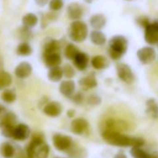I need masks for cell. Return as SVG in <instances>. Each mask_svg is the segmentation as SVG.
I'll return each instance as SVG.
<instances>
[{"label": "cell", "mask_w": 158, "mask_h": 158, "mask_svg": "<svg viewBox=\"0 0 158 158\" xmlns=\"http://www.w3.org/2000/svg\"><path fill=\"white\" fill-rule=\"evenodd\" d=\"M102 139L109 144L120 147H141L145 141L141 138L124 135L119 131L104 129L102 133Z\"/></svg>", "instance_id": "1"}, {"label": "cell", "mask_w": 158, "mask_h": 158, "mask_svg": "<svg viewBox=\"0 0 158 158\" xmlns=\"http://www.w3.org/2000/svg\"><path fill=\"white\" fill-rule=\"evenodd\" d=\"M28 158H48L49 155V146L44 140V135L35 133L26 148Z\"/></svg>", "instance_id": "2"}, {"label": "cell", "mask_w": 158, "mask_h": 158, "mask_svg": "<svg viewBox=\"0 0 158 158\" xmlns=\"http://www.w3.org/2000/svg\"><path fill=\"white\" fill-rule=\"evenodd\" d=\"M128 41L124 35H114L109 41V48L108 53L111 59L117 60L121 59L127 50Z\"/></svg>", "instance_id": "3"}, {"label": "cell", "mask_w": 158, "mask_h": 158, "mask_svg": "<svg viewBox=\"0 0 158 158\" xmlns=\"http://www.w3.org/2000/svg\"><path fill=\"white\" fill-rule=\"evenodd\" d=\"M89 35V28L82 21H73L69 28V37L76 43L84 42Z\"/></svg>", "instance_id": "4"}, {"label": "cell", "mask_w": 158, "mask_h": 158, "mask_svg": "<svg viewBox=\"0 0 158 158\" xmlns=\"http://www.w3.org/2000/svg\"><path fill=\"white\" fill-rule=\"evenodd\" d=\"M116 71H117V75L120 80L127 84H131L135 80V75L130 68L129 65L120 62L116 65Z\"/></svg>", "instance_id": "5"}, {"label": "cell", "mask_w": 158, "mask_h": 158, "mask_svg": "<svg viewBox=\"0 0 158 158\" xmlns=\"http://www.w3.org/2000/svg\"><path fill=\"white\" fill-rule=\"evenodd\" d=\"M137 57L142 64H150L155 59V50L152 47H144L138 50Z\"/></svg>", "instance_id": "6"}, {"label": "cell", "mask_w": 158, "mask_h": 158, "mask_svg": "<svg viewBox=\"0 0 158 158\" xmlns=\"http://www.w3.org/2000/svg\"><path fill=\"white\" fill-rule=\"evenodd\" d=\"M72 138L62 134H55L53 136V145L59 151H67L72 146Z\"/></svg>", "instance_id": "7"}, {"label": "cell", "mask_w": 158, "mask_h": 158, "mask_svg": "<svg viewBox=\"0 0 158 158\" xmlns=\"http://www.w3.org/2000/svg\"><path fill=\"white\" fill-rule=\"evenodd\" d=\"M31 135V129L26 124H19L16 125L13 132L12 139L18 141H23L27 139Z\"/></svg>", "instance_id": "8"}, {"label": "cell", "mask_w": 158, "mask_h": 158, "mask_svg": "<svg viewBox=\"0 0 158 158\" xmlns=\"http://www.w3.org/2000/svg\"><path fill=\"white\" fill-rule=\"evenodd\" d=\"M43 61L48 68L60 66L61 63V56L60 52L43 53Z\"/></svg>", "instance_id": "9"}, {"label": "cell", "mask_w": 158, "mask_h": 158, "mask_svg": "<svg viewBox=\"0 0 158 158\" xmlns=\"http://www.w3.org/2000/svg\"><path fill=\"white\" fill-rule=\"evenodd\" d=\"M67 14L71 20H73V21L80 20L83 17L84 9L79 3L73 2L69 4L67 7Z\"/></svg>", "instance_id": "10"}, {"label": "cell", "mask_w": 158, "mask_h": 158, "mask_svg": "<svg viewBox=\"0 0 158 158\" xmlns=\"http://www.w3.org/2000/svg\"><path fill=\"white\" fill-rule=\"evenodd\" d=\"M89 128V122L85 118H75L71 123V130L76 135L84 134Z\"/></svg>", "instance_id": "11"}, {"label": "cell", "mask_w": 158, "mask_h": 158, "mask_svg": "<svg viewBox=\"0 0 158 158\" xmlns=\"http://www.w3.org/2000/svg\"><path fill=\"white\" fill-rule=\"evenodd\" d=\"M43 112L50 117H57L62 113V105L58 102H49L44 105Z\"/></svg>", "instance_id": "12"}, {"label": "cell", "mask_w": 158, "mask_h": 158, "mask_svg": "<svg viewBox=\"0 0 158 158\" xmlns=\"http://www.w3.org/2000/svg\"><path fill=\"white\" fill-rule=\"evenodd\" d=\"M144 39L149 45L158 44V29L152 23H150L145 27Z\"/></svg>", "instance_id": "13"}, {"label": "cell", "mask_w": 158, "mask_h": 158, "mask_svg": "<svg viewBox=\"0 0 158 158\" xmlns=\"http://www.w3.org/2000/svg\"><path fill=\"white\" fill-rule=\"evenodd\" d=\"M73 63L77 70L86 71L89 66V58L88 54L79 51L77 53V55L73 58Z\"/></svg>", "instance_id": "14"}, {"label": "cell", "mask_w": 158, "mask_h": 158, "mask_svg": "<svg viewBox=\"0 0 158 158\" xmlns=\"http://www.w3.org/2000/svg\"><path fill=\"white\" fill-rule=\"evenodd\" d=\"M33 72V67L32 65L27 62V61H23L21 63H19L16 68H15V71H14V73L15 75L20 78V79H24V78H27L31 75Z\"/></svg>", "instance_id": "15"}, {"label": "cell", "mask_w": 158, "mask_h": 158, "mask_svg": "<svg viewBox=\"0 0 158 158\" xmlns=\"http://www.w3.org/2000/svg\"><path fill=\"white\" fill-rule=\"evenodd\" d=\"M78 83L84 90H89V89H94L98 86V81H97L96 75L94 73H91L88 74L87 76L80 78Z\"/></svg>", "instance_id": "16"}, {"label": "cell", "mask_w": 158, "mask_h": 158, "mask_svg": "<svg viewBox=\"0 0 158 158\" xmlns=\"http://www.w3.org/2000/svg\"><path fill=\"white\" fill-rule=\"evenodd\" d=\"M60 92L66 98H71L75 92V83L73 80H64L60 85Z\"/></svg>", "instance_id": "17"}, {"label": "cell", "mask_w": 158, "mask_h": 158, "mask_svg": "<svg viewBox=\"0 0 158 158\" xmlns=\"http://www.w3.org/2000/svg\"><path fill=\"white\" fill-rule=\"evenodd\" d=\"M61 48V45L60 41L48 37L44 41L43 45V53H48V52H60Z\"/></svg>", "instance_id": "18"}, {"label": "cell", "mask_w": 158, "mask_h": 158, "mask_svg": "<svg viewBox=\"0 0 158 158\" xmlns=\"http://www.w3.org/2000/svg\"><path fill=\"white\" fill-rule=\"evenodd\" d=\"M17 123V116L12 112H5L0 118V128L4 127H15Z\"/></svg>", "instance_id": "19"}, {"label": "cell", "mask_w": 158, "mask_h": 158, "mask_svg": "<svg viewBox=\"0 0 158 158\" xmlns=\"http://www.w3.org/2000/svg\"><path fill=\"white\" fill-rule=\"evenodd\" d=\"M105 129L119 131L127 129V124L122 120H115V119H108L105 122Z\"/></svg>", "instance_id": "20"}, {"label": "cell", "mask_w": 158, "mask_h": 158, "mask_svg": "<svg viewBox=\"0 0 158 158\" xmlns=\"http://www.w3.org/2000/svg\"><path fill=\"white\" fill-rule=\"evenodd\" d=\"M90 63H91L92 67L95 68L96 70H104V69H107L109 67V65H110L109 60H107V58L102 56V55L94 56L91 59Z\"/></svg>", "instance_id": "21"}, {"label": "cell", "mask_w": 158, "mask_h": 158, "mask_svg": "<svg viewBox=\"0 0 158 158\" xmlns=\"http://www.w3.org/2000/svg\"><path fill=\"white\" fill-rule=\"evenodd\" d=\"M106 18L103 14H95L89 19L90 26L94 30H101L106 25Z\"/></svg>", "instance_id": "22"}, {"label": "cell", "mask_w": 158, "mask_h": 158, "mask_svg": "<svg viewBox=\"0 0 158 158\" xmlns=\"http://www.w3.org/2000/svg\"><path fill=\"white\" fill-rule=\"evenodd\" d=\"M130 154L134 158H158V152H153L152 153H149L143 151L140 147H132L130 151Z\"/></svg>", "instance_id": "23"}, {"label": "cell", "mask_w": 158, "mask_h": 158, "mask_svg": "<svg viewBox=\"0 0 158 158\" xmlns=\"http://www.w3.org/2000/svg\"><path fill=\"white\" fill-rule=\"evenodd\" d=\"M89 36H90V41L97 46H103L107 41L106 35L100 30H93L90 33Z\"/></svg>", "instance_id": "24"}, {"label": "cell", "mask_w": 158, "mask_h": 158, "mask_svg": "<svg viewBox=\"0 0 158 158\" xmlns=\"http://www.w3.org/2000/svg\"><path fill=\"white\" fill-rule=\"evenodd\" d=\"M146 114L152 118V119H158V104L155 100L149 99L146 102Z\"/></svg>", "instance_id": "25"}, {"label": "cell", "mask_w": 158, "mask_h": 158, "mask_svg": "<svg viewBox=\"0 0 158 158\" xmlns=\"http://www.w3.org/2000/svg\"><path fill=\"white\" fill-rule=\"evenodd\" d=\"M0 153L4 158H12L15 155V148L10 142L5 141L0 145Z\"/></svg>", "instance_id": "26"}, {"label": "cell", "mask_w": 158, "mask_h": 158, "mask_svg": "<svg viewBox=\"0 0 158 158\" xmlns=\"http://www.w3.org/2000/svg\"><path fill=\"white\" fill-rule=\"evenodd\" d=\"M48 77L51 82H60L61 80V78L63 77L62 68L60 66L49 68V71L48 73Z\"/></svg>", "instance_id": "27"}, {"label": "cell", "mask_w": 158, "mask_h": 158, "mask_svg": "<svg viewBox=\"0 0 158 158\" xmlns=\"http://www.w3.org/2000/svg\"><path fill=\"white\" fill-rule=\"evenodd\" d=\"M23 25L27 28H34L38 23V17L35 13H27L22 19Z\"/></svg>", "instance_id": "28"}, {"label": "cell", "mask_w": 158, "mask_h": 158, "mask_svg": "<svg viewBox=\"0 0 158 158\" xmlns=\"http://www.w3.org/2000/svg\"><path fill=\"white\" fill-rule=\"evenodd\" d=\"M17 54L19 56H22V57H27V56H30L32 55L33 53V48L32 47L30 46V44L28 42H22L18 48H17V50H16Z\"/></svg>", "instance_id": "29"}, {"label": "cell", "mask_w": 158, "mask_h": 158, "mask_svg": "<svg viewBox=\"0 0 158 158\" xmlns=\"http://www.w3.org/2000/svg\"><path fill=\"white\" fill-rule=\"evenodd\" d=\"M12 83L11 75L5 71H0V89H7Z\"/></svg>", "instance_id": "30"}, {"label": "cell", "mask_w": 158, "mask_h": 158, "mask_svg": "<svg viewBox=\"0 0 158 158\" xmlns=\"http://www.w3.org/2000/svg\"><path fill=\"white\" fill-rule=\"evenodd\" d=\"M17 99L14 89H5L1 94V100L6 103H13Z\"/></svg>", "instance_id": "31"}, {"label": "cell", "mask_w": 158, "mask_h": 158, "mask_svg": "<svg viewBox=\"0 0 158 158\" xmlns=\"http://www.w3.org/2000/svg\"><path fill=\"white\" fill-rule=\"evenodd\" d=\"M78 52H79V49L73 44H67L65 48H64V56H65V58L68 59V60H73V58L77 55Z\"/></svg>", "instance_id": "32"}, {"label": "cell", "mask_w": 158, "mask_h": 158, "mask_svg": "<svg viewBox=\"0 0 158 158\" xmlns=\"http://www.w3.org/2000/svg\"><path fill=\"white\" fill-rule=\"evenodd\" d=\"M63 0H49L48 6L51 11H58L63 8Z\"/></svg>", "instance_id": "33"}, {"label": "cell", "mask_w": 158, "mask_h": 158, "mask_svg": "<svg viewBox=\"0 0 158 158\" xmlns=\"http://www.w3.org/2000/svg\"><path fill=\"white\" fill-rule=\"evenodd\" d=\"M62 73L64 77H66L67 79H71L75 75V70L70 64H65L62 68Z\"/></svg>", "instance_id": "34"}, {"label": "cell", "mask_w": 158, "mask_h": 158, "mask_svg": "<svg viewBox=\"0 0 158 158\" xmlns=\"http://www.w3.org/2000/svg\"><path fill=\"white\" fill-rule=\"evenodd\" d=\"M101 102H102L101 97L96 94H91L87 99V103L89 106H98L101 104Z\"/></svg>", "instance_id": "35"}, {"label": "cell", "mask_w": 158, "mask_h": 158, "mask_svg": "<svg viewBox=\"0 0 158 158\" xmlns=\"http://www.w3.org/2000/svg\"><path fill=\"white\" fill-rule=\"evenodd\" d=\"M19 37L23 40H28L31 39L32 34L30 31V28H27L25 26H23L22 28L19 29Z\"/></svg>", "instance_id": "36"}, {"label": "cell", "mask_w": 158, "mask_h": 158, "mask_svg": "<svg viewBox=\"0 0 158 158\" xmlns=\"http://www.w3.org/2000/svg\"><path fill=\"white\" fill-rule=\"evenodd\" d=\"M72 100V102L75 104H81L83 103L84 100H85V97H84V94L82 92H76V93H73V96L70 98Z\"/></svg>", "instance_id": "37"}, {"label": "cell", "mask_w": 158, "mask_h": 158, "mask_svg": "<svg viewBox=\"0 0 158 158\" xmlns=\"http://www.w3.org/2000/svg\"><path fill=\"white\" fill-rule=\"evenodd\" d=\"M16 127V126H15ZM15 127H12V126H10V127H4L1 128V133L4 137L6 138H12L13 136V132H14V128Z\"/></svg>", "instance_id": "38"}, {"label": "cell", "mask_w": 158, "mask_h": 158, "mask_svg": "<svg viewBox=\"0 0 158 158\" xmlns=\"http://www.w3.org/2000/svg\"><path fill=\"white\" fill-rule=\"evenodd\" d=\"M136 23L138 25L141 26V27H146L147 25L150 24V22H149V19L145 16H141V17H139L136 19Z\"/></svg>", "instance_id": "39"}, {"label": "cell", "mask_w": 158, "mask_h": 158, "mask_svg": "<svg viewBox=\"0 0 158 158\" xmlns=\"http://www.w3.org/2000/svg\"><path fill=\"white\" fill-rule=\"evenodd\" d=\"M35 4L39 7H45L47 4H48L49 0H35Z\"/></svg>", "instance_id": "40"}, {"label": "cell", "mask_w": 158, "mask_h": 158, "mask_svg": "<svg viewBox=\"0 0 158 158\" xmlns=\"http://www.w3.org/2000/svg\"><path fill=\"white\" fill-rule=\"evenodd\" d=\"M114 158H127V155H126L123 152H117V153L114 155Z\"/></svg>", "instance_id": "41"}, {"label": "cell", "mask_w": 158, "mask_h": 158, "mask_svg": "<svg viewBox=\"0 0 158 158\" xmlns=\"http://www.w3.org/2000/svg\"><path fill=\"white\" fill-rule=\"evenodd\" d=\"M75 115V111L74 110H69L68 112H67V116L69 117V118H73V116Z\"/></svg>", "instance_id": "42"}, {"label": "cell", "mask_w": 158, "mask_h": 158, "mask_svg": "<svg viewBox=\"0 0 158 158\" xmlns=\"http://www.w3.org/2000/svg\"><path fill=\"white\" fill-rule=\"evenodd\" d=\"M6 112V108L3 106V105H1V104H0V116H1L4 113Z\"/></svg>", "instance_id": "43"}, {"label": "cell", "mask_w": 158, "mask_h": 158, "mask_svg": "<svg viewBox=\"0 0 158 158\" xmlns=\"http://www.w3.org/2000/svg\"><path fill=\"white\" fill-rule=\"evenodd\" d=\"M152 24H153V25H154V26H155V27L158 29V20H155V21L152 23Z\"/></svg>", "instance_id": "44"}, {"label": "cell", "mask_w": 158, "mask_h": 158, "mask_svg": "<svg viewBox=\"0 0 158 158\" xmlns=\"http://www.w3.org/2000/svg\"><path fill=\"white\" fill-rule=\"evenodd\" d=\"M92 1H93V0H85V2L86 3H89H89H92Z\"/></svg>", "instance_id": "45"}]
</instances>
